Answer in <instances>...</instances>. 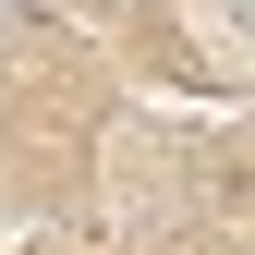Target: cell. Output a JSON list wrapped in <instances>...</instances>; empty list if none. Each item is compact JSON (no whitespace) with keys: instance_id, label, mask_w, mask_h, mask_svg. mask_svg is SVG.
<instances>
[{"instance_id":"obj_1","label":"cell","mask_w":255,"mask_h":255,"mask_svg":"<svg viewBox=\"0 0 255 255\" xmlns=\"http://www.w3.org/2000/svg\"><path fill=\"white\" fill-rule=\"evenodd\" d=\"M195 37L231 49V61H255V0H195Z\"/></svg>"}]
</instances>
